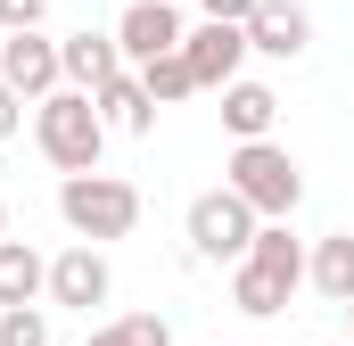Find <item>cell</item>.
Listing matches in <instances>:
<instances>
[{
    "instance_id": "6da1fadb",
    "label": "cell",
    "mask_w": 354,
    "mask_h": 346,
    "mask_svg": "<svg viewBox=\"0 0 354 346\" xmlns=\"http://www.w3.org/2000/svg\"><path fill=\"white\" fill-rule=\"evenodd\" d=\"M297 289H305V248H297V231H288V223H264V231H256V248H248V264L231 272V305H239L248 322H272Z\"/></svg>"
},
{
    "instance_id": "7a4b0ae2",
    "label": "cell",
    "mask_w": 354,
    "mask_h": 346,
    "mask_svg": "<svg viewBox=\"0 0 354 346\" xmlns=\"http://www.w3.org/2000/svg\"><path fill=\"white\" fill-rule=\"evenodd\" d=\"M223 190L256 206V223H288L305 206V165L280 149V140H239L231 165H223Z\"/></svg>"
},
{
    "instance_id": "3957f363",
    "label": "cell",
    "mask_w": 354,
    "mask_h": 346,
    "mask_svg": "<svg viewBox=\"0 0 354 346\" xmlns=\"http://www.w3.org/2000/svg\"><path fill=\"white\" fill-rule=\"evenodd\" d=\"M58 223H66L83 248L132 239V223H140V190H132L124 173H75V181H58Z\"/></svg>"
},
{
    "instance_id": "277c9868",
    "label": "cell",
    "mask_w": 354,
    "mask_h": 346,
    "mask_svg": "<svg viewBox=\"0 0 354 346\" xmlns=\"http://www.w3.org/2000/svg\"><path fill=\"white\" fill-rule=\"evenodd\" d=\"M33 149L50 157V165L66 173H99V149H107V124H99V107H91L83 91H50L41 107H33Z\"/></svg>"
},
{
    "instance_id": "5b68a950",
    "label": "cell",
    "mask_w": 354,
    "mask_h": 346,
    "mask_svg": "<svg viewBox=\"0 0 354 346\" xmlns=\"http://www.w3.org/2000/svg\"><path fill=\"white\" fill-rule=\"evenodd\" d=\"M181 231H189V256H198V264H231V272H239L264 223H256L248 198H231V190H198L189 215H181Z\"/></svg>"
},
{
    "instance_id": "8992f818",
    "label": "cell",
    "mask_w": 354,
    "mask_h": 346,
    "mask_svg": "<svg viewBox=\"0 0 354 346\" xmlns=\"http://www.w3.org/2000/svg\"><path fill=\"white\" fill-rule=\"evenodd\" d=\"M0 83L17 91L25 107H41L50 91H66V66H58V42H50V33H8V42H0Z\"/></svg>"
},
{
    "instance_id": "52a82bcc",
    "label": "cell",
    "mask_w": 354,
    "mask_h": 346,
    "mask_svg": "<svg viewBox=\"0 0 354 346\" xmlns=\"http://www.w3.org/2000/svg\"><path fill=\"white\" fill-rule=\"evenodd\" d=\"M181 42V8H165V0H132L124 17H115V50H124V66H149V58H174Z\"/></svg>"
},
{
    "instance_id": "ba28073f",
    "label": "cell",
    "mask_w": 354,
    "mask_h": 346,
    "mask_svg": "<svg viewBox=\"0 0 354 346\" xmlns=\"http://www.w3.org/2000/svg\"><path fill=\"white\" fill-rule=\"evenodd\" d=\"M181 58H189V83L198 91H231L239 66H248V25H198L181 42Z\"/></svg>"
},
{
    "instance_id": "9c48e42d",
    "label": "cell",
    "mask_w": 354,
    "mask_h": 346,
    "mask_svg": "<svg viewBox=\"0 0 354 346\" xmlns=\"http://www.w3.org/2000/svg\"><path fill=\"white\" fill-rule=\"evenodd\" d=\"M107 289H115V272H107V256L99 248H66V256H50V305H75V313H91V305H107Z\"/></svg>"
},
{
    "instance_id": "30bf717a",
    "label": "cell",
    "mask_w": 354,
    "mask_h": 346,
    "mask_svg": "<svg viewBox=\"0 0 354 346\" xmlns=\"http://www.w3.org/2000/svg\"><path fill=\"white\" fill-rule=\"evenodd\" d=\"M248 50H256V58H305V50H313L305 0H264V8L248 17Z\"/></svg>"
},
{
    "instance_id": "8fae6325",
    "label": "cell",
    "mask_w": 354,
    "mask_h": 346,
    "mask_svg": "<svg viewBox=\"0 0 354 346\" xmlns=\"http://www.w3.org/2000/svg\"><path fill=\"white\" fill-rule=\"evenodd\" d=\"M58 66H66V91H107L115 83V75H124V50H115V33H66V42H58Z\"/></svg>"
},
{
    "instance_id": "7c38bea8",
    "label": "cell",
    "mask_w": 354,
    "mask_h": 346,
    "mask_svg": "<svg viewBox=\"0 0 354 346\" xmlns=\"http://www.w3.org/2000/svg\"><path fill=\"white\" fill-rule=\"evenodd\" d=\"M272 124H280V91L272 83H248L239 75V83L223 91V132L231 140H272Z\"/></svg>"
},
{
    "instance_id": "4fadbf2b",
    "label": "cell",
    "mask_w": 354,
    "mask_h": 346,
    "mask_svg": "<svg viewBox=\"0 0 354 346\" xmlns=\"http://www.w3.org/2000/svg\"><path fill=\"white\" fill-rule=\"evenodd\" d=\"M305 280L346 313L354 305V231H330V239H313V256H305Z\"/></svg>"
},
{
    "instance_id": "5bb4252c",
    "label": "cell",
    "mask_w": 354,
    "mask_h": 346,
    "mask_svg": "<svg viewBox=\"0 0 354 346\" xmlns=\"http://www.w3.org/2000/svg\"><path fill=\"white\" fill-rule=\"evenodd\" d=\"M91 107H99V124H107V132H132V140L157 124V99L140 91V75H132V66H124L107 91H91Z\"/></svg>"
},
{
    "instance_id": "9a60e30c",
    "label": "cell",
    "mask_w": 354,
    "mask_h": 346,
    "mask_svg": "<svg viewBox=\"0 0 354 346\" xmlns=\"http://www.w3.org/2000/svg\"><path fill=\"white\" fill-rule=\"evenodd\" d=\"M33 297H50V264L33 256L25 239H0V313H17Z\"/></svg>"
},
{
    "instance_id": "2e32d148",
    "label": "cell",
    "mask_w": 354,
    "mask_h": 346,
    "mask_svg": "<svg viewBox=\"0 0 354 346\" xmlns=\"http://www.w3.org/2000/svg\"><path fill=\"white\" fill-rule=\"evenodd\" d=\"M132 75H140V91H149L157 107H174V99H189V91H198V83H189V58H181V50H174V58H149V66H132Z\"/></svg>"
},
{
    "instance_id": "e0dca14e",
    "label": "cell",
    "mask_w": 354,
    "mask_h": 346,
    "mask_svg": "<svg viewBox=\"0 0 354 346\" xmlns=\"http://www.w3.org/2000/svg\"><path fill=\"white\" fill-rule=\"evenodd\" d=\"M0 346H50L41 305H17V313H0Z\"/></svg>"
},
{
    "instance_id": "ac0fdd59",
    "label": "cell",
    "mask_w": 354,
    "mask_h": 346,
    "mask_svg": "<svg viewBox=\"0 0 354 346\" xmlns=\"http://www.w3.org/2000/svg\"><path fill=\"white\" fill-rule=\"evenodd\" d=\"M50 0H0V33H41Z\"/></svg>"
},
{
    "instance_id": "d6986e66",
    "label": "cell",
    "mask_w": 354,
    "mask_h": 346,
    "mask_svg": "<svg viewBox=\"0 0 354 346\" xmlns=\"http://www.w3.org/2000/svg\"><path fill=\"white\" fill-rule=\"evenodd\" d=\"M124 338L132 346H174V322L165 313H124Z\"/></svg>"
},
{
    "instance_id": "ffe728a7",
    "label": "cell",
    "mask_w": 354,
    "mask_h": 346,
    "mask_svg": "<svg viewBox=\"0 0 354 346\" xmlns=\"http://www.w3.org/2000/svg\"><path fill=\"white\" fill-rule=\"evenodd\" d=\"M256 8H264V0H198V17H206V25H248Z\"/></svg>"
},
{
    "instance_id": "44dd1931",
    "label": "cell",
    "mask_w": 354,
    "mask_h": 346,
    "mask_svg": "<svg viewBox=\"0 0 354 346\" xmlns=\"http://www.w3.org/2000/svg\"><path fill=\"white\" fill-rule=\"evenodd\" d=\"M17 132H25V99L0 83V140H17Z\"/></svg>"
},
{
    "instance_id": "7402d4cb",
    "label": "cell",
    "mask_w": 354,
    "mask_h": 346,
    "mask_svg": "<svg viewBox=\"0 0 354 346\" xmlns=\"http://www.w3.org/2000/svg\"><path fill=\"white\" fill-rule=\"evenodd\" d=\"M91 346H132V338H124V322H107V330H91Z\"/></svg>"
},
{
    "instance_id": "603a6c76",
    "label": "cell",
    "mask_w": 354,
    "mask_h": 346,
    "mask_svg": "<svg viewBox=\"0 0 354 346\" xmlns=\"http://www.w3.org/2000/svg\"><path fill=\"white\" fill-rule=\"evenodd\" d=\"M0 239H8V198H0Z\"/></svg>"
},
{
    "instance_id": "cb8c5ba5",
    "label": "cell",
    "mask_w": 354,
    "mask_h": 346,
    "mask_svg": "<svg viewBox=\"0 0 354 346\" xmlns=\"http://www.w3.org/2000/svg\"><path fill=\"white\" fill-rule=\"evenodd\" d=\"M165 8H181V0H165Z\"/></svg>"
},
{
    "instance_id": "d4e9b609",
    "label": "cell",
    "mask_w": 354,
    "mask_h": 346,
    "mask_svg": "<svg viewBox=\"0 0 354 346\" xmlns=\"http://www.w3.org/2000/svg\"><path fill=\"white\" fill-rule=\"evenodd\" d=\"M346 322H354V305H346Z\"/></svg>"
}]
</instances>
